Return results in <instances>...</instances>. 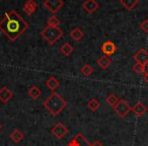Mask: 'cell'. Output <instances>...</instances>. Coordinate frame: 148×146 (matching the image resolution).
Masks as SVG:
<instances>
[{
  "mask_svg": "<svg viewBox=\"0 0 148 146\" xmlns=\"http://www.w3.org/2000/svg\"><path fill=\"white\" fill-rule=\"evenodd\" d=\"M43 105L51 115L57 116L66 108L67 101H66L60 95H58V93H53L44 101Z\"/></svg>",
  "mask_w": 148,
  "mask_h": 146,
  "instance_id": "cell-2",
  "label": "cell"
},
{
  "mask_svg": "<svg viewBox=\"0 0 148 146\" xmlns=\"http://www.w3.org/2000/svg\"><path fill=\"white\" fill-rule=\"evenodd\" d=\"M97 63L101 69H108L110 67V65L112 64V61L108 56H101L99 59L97 60Z\"/></svg>",
  "mask_w": 148,
  "mask_h": 146,
  "instance_id": "cell-15",
  "label": "cell"
},
{
  "mask_svg": "<svg viewBox=\"0 0 148 146\" xmlns=\"http://www.w3.org/2000/svg\"><path fill=\"white\" fill-rule=\"evenodd\" d=\"M114 110H115L116 114H117L119 117L125 118V117H127L129 112L131 111V107L129 106L127 101H125V99H119L118 104L114 107Z\"/></svg>",
  "mask_w": 148,
  "mask_h": 146,
  "instance_id": "cell-4",
  "label": "cell"
},
{
  "mask_svg": "<svg viewBox=\"0 0 148 146\" xmlns=\"http://www.w3.org/2000/svg\"><path fill=\"white\" fill-rule=\"evenodd\" d=\"M27 95L32 99H38L42 95V90L38 86H33L27 90Z\"/></svg>",
  "mask_w": 148,
  "mask_h": 146,
  "instance_id": "cell-18",
  "label": "cell"
},
{
  "mask_svg": "<svg viewBox=\"0 0 148 146\" xmlns=\"http://www.w3.org/2000/svg\"><path fill=\"white\" fill-rule=\"evenodd\" d=\"M63 36V32L59 27H50L47 25L41 32V37L47 41L50 45H54L60 38Z\"/></svg>",
  "mask_w": 148,
  "mask_h": 146,
  "instance_id": "cell-3",
  "label": "cell"
},
{
  "mask_svg": "<svg viewBox=\"0 0 148 146\" xmlns=\"http://www.w3.org/2000/svg\"><path fill=\"white\" fill-rule=\"evenodd\" d=\"M10 139L12 140L14 143H19L21 140L23 139V134L21 130L18 129H13V131L10 133Z\"/></svg>",
  "mask_w": 148,
  "mask_h": 146,
  "instance_id": "cell-17",
  "label": "cell"
},
{
  "mask_svg": "<svg viewBox=\"0 0 148 146\" xmlns=\"http://www.w3.org/2000/svg\"><path fill=\"white\" fill-rule=\"evenodd\" d=\"M64 5L63 0H45L44 6L52 13H56Z\"/></svg>",
  "mask_w": 148,
  "mask_h": 146,
  "instance_id": "cell-6",
  "label": "cell"
},
{
  "mask_svg": "<svg viewBox=\"0 0 148 146\" xmlns=\"http://www.w3.org/2000/svg\"><path fill=\"white\" fill-rule=\"evenodd\" d=\"M91 145H92V146H103V143H101V142H99V141H95V142H92V143H91Z\"/></svg>",
  "mask_w": 148,
  "mask_h": 146,
  "instance_id": "cell-27",
  "label": "cell"
},
{
  "mask_svg": "<svg viewBox=\"0 0 148 146\" xmlns=\"http://www.w3.org/2000/svg\"><path fill=\"white\" fill-rule=\"evenodd\" d=\"M143 69H144V74H148V63L143 66Z\"/></svg>",
  "mask_w": 148,
  "mask_h": 146,
  "instance_id": "cell-28",
  "label": "cell"
},
{
  "mask_svg": "<svg viewBox=\"0 0 148 146\" xmlns=\"http://www.w3.org/2000/svg\"><path fill=\"white\" fill-rule=\"evenodd\" d=\"M70 37H71L72 40L78 42L84 37V33H83L79 27H75V29H73L71 32H70Z\"/></svg>",
  "mask_w": 148,
  "mask_h": 146,
  "instance_id": "cell-16",
  "label": "cell"
},
{
  "mask_svg": "<svg viewBox=\"0 0 148 146\" xmlns=\"http://www.w3.org/2000/svg\"><path fill=\"white\" fill-rule=\"evenodd\" d=\"M73 47H72L71 45H70L69 43H65L63 44V45L60 47V52H61L62 54H63L64 56H70L72 54V52H73Z\"/></svg>",
  "mask_w": 148,
  "mask_h": 146,
  "instance_id": "cell-19",
  "label": "cell"
},
{
  "mask_svg": "<svg viewBox=\"0 0 148 146\" xmlns=\"http://www.w3.org/2000/svg\"><path fill=\"white\" fill-rule=\"evenodd\" d=\"M29 27V23L14 10L5 13L3 19L0 21V31L11 42L16 41Z\"/></svg>",
  "mask_w": 148,
  "mask_h": 146,
  "instance_id": "cell-1",
  "label": "cell"
},
{
  "mask_svg": "<svg viewBox=\"0 0 148 146\" xmlns=\"http://www.w3.org/2000/svg\"><path fill=\"white\" fill-rule=\"evenodd\" d=\"M13 97V93H11V90L9 88H7L6 86L2 87L0 89V101L2 103L6 104L7 101H9Z\"/></svg>",
  "mask_w": 148,
  "mask_h": 146,
  "instance_id": "cell-12",
  "label": "cell"
},
{
  "mask_svg": "<svg viewBox=\"0 0 148 146\" xmlns=\"http://www.w3.org/2000/svg\"><path fill=\"white\" fill-rule=\"evenodd\" d=\"M134 60L136 63L141 64V65H145L148 63V52L145 49H141L134 55Z\"/></svg>",
  "mask_w": 148,
  "mask_h": 146,
  "instance_id": "cell-10",
  "label": "cell"
},
{
  "mask_svg": "<svg viewBox=\"0 0 148 146\" xmlns=\"http://www.w3.org/2000/svg\"><path fill=\"white\" fill-rule=\"evenodd\" d=\"M131 111L136 117H143L147 112V107L142 101H137L133 107L131 108Z\"/></svg>",
  "mask_w": 148,
  "mask_h": 146,
  "instance_id": "cell-9",
  "label": "cell"
},
{
  "mask_svg": "<svg viewBox=\"0 0 148 146\" xmlns=\"http://www.w3.org/2000/svg\"><path fill=\"white\" fill-rule=\"evenodd\" d=\"M118 101H119V99H118V97H116L114 93H110V95L107 97V99H106V103H107L109 106H111V107H113V108L117 105Z\"/></svg>",
  "mask_w": 148,
  "mask_h": 146,
  "instance_id": "cell-22",
  "label": "cell"
},
{
  "mask_svg": "<svg viewBox=\"0 0 148 146\" xmlns=\"http://www.w3.org/2000/svg\"><path fill=\"white\" fill-rule=\"evenodd\" d=\"M59 25H60V19L56 15H52L48 19V25H50V27H58Z\"/></svg>",
  "mask_w": 148,
  "mask_h": 146,
  "instance_id": "cell-24",
  "label": "cell"
},
{
  "mask_svg": "<svg viewBox=\"0 0 148 146\" xmlns=\"http://www.w3.org/2000/svg\"><path fill=\"white\" fill-rule=\"evenodd\" d=\"M1 129H2V125H1V123H0V131H1Z\"/></svg>",
  "mask_w": 148,
  "mask_h": 146,
  "instance_id": "cell-30",
  "label": "cell"
},
{
  "mask_svg": "<svg viewBox=\"0 0 148 146\" xmlns=\"http://www.w3.org/2000/svg\"><path fill=\"white\" fill-rule=\"evenodd\" d=\"M101 52L105 54V56H111L116 53V51H117V46L112 41H107L106 43H103V45H101Z\"/></svg>",
  "mask_w": 148,
  "mask_h": 146,
  "instance_id": "cell-8",
  "label": "cell"
},
{
  "mask_svg": "<svg viewBox=\"0 0 148 146\" xmlns=\"http://www.w3.org/2000/svg\"><path fill=\"white\" fill-rule=\"evenodd\" d=\"M65 146H92L91 143L82 135L81 133H78L76 136H74Z\"/></svg>",
  "mask_w": 148,
  "mask_h": 146,
  "instance_id": "cell-5",
  "label": "cell"
},
{
  "mask_svg": "<svg viewBox=\"0 0 148 146\" xmlns=\"http://www.w3.org/2000/svg\"><path fill=\"white\" fill-rule=\"evenodd\" d=\"M37 7H38V4L36 1H34V0H29V1H27L25 4L23 5V11H25L27 15H32L36 11Z\"/></svg>",
  "mask_w": 148,
  "mask_h": 146,
  "instance_id": "cell-13",
  "label": "cell"
},
{
  "mask_svg": "<svg viewBox=\"0 0 148 146\" xmlns=\"http://www.w3.org/2000/svg\"><path fill=\"white\" fill-rule=\"evenodd\" d=\"M132 69H133V71L135 72L136 74H144V69H143V65H141V64H138V63H135L133 65V67H132Z\"/></svg>",
  "mask_w": 148,
  "mask_h": 146,
  "instance_id": "cell-25",
  "label": "cell"
},
{
  "mask_svg": "<svg viewBox=\"0 0 148 146\" xmlns=\"http://www.w3.org/2000/svg\"><path fill=\"white\" fill-rule=\"evenodd\" d=\"M99 3L95 0H86L84 3L82 4V7L84 8V10L88 13H93L99 9Z\"/></svg>",
  "mask_w": 148,
  "mask_h": 146,
  "instance_id": "cell-11",
  "label": "cell"
},
{
  "mask_svg": "<svg viewBox=\"0 0 148 146\" xmlns=\"http://www.w3.org/2000/svg\"><path fill=\"white\" fill-rule=\"evenodd\" d=\"M80 71L84 76H90V75L93 73V68L91 67L89 64H85V65L82 66V68L80 69Z\"/></svg>",
  "mask_w": 148,
  "mask_h": 146,
  "instance_id": "cell-23",
  "label": "cell"
},
{
  "mask_svg": "<svg viewBox=\"0 0 148 146\" xmlns=\"http://www.w3.org/2000/svg\"><path fill=\"white\" fill-rule=\"evenodd\" d=\"M120 3L128 10H131L137 5L138 0H120Z\"/></svg>",
  "mask_w": 148,
  "mask_h": 146,
  "instance_id": "cell-20",
  "label": "cell"
},
{
  "mask_svg": "<svg viewBox=\"0 0 148 146\" xmlns=\"http://www.w3.org/2000/svg\"><path fill=\"white\" fill-rule=\"evenodd\" d=\"M140 27H141V29L143 32H145V33H148V19H144V21H142L141 25H140Z\"/></svg>",
  "mask_w": 148,
  "mask_h": 146,
  "instance_id": "cell-26",
  "label": "cell"
},
{
  "mask_svg": "<svg viewBox=\"0 0 148 146\" xmlns=\"http://www.w3.org/2000/svg\"><path fill=\"white\" fill-rule=\"evenodd\" d=\"M143 80L145 81V82L147 83V85H148V74H144V76H143Z\"/></svg>",
  "mask_w": 148,
  "mask_h": 146,
  "instance_id": "cell-29",
  "label": "cell"
},
{
  "mask_svg": "<svg viewBox=\"0 0 148 146\" xmlns=\"http://www.w3.org/2000/svg\"><path fill=\"white\" fill-rule=\"evenodd\" d=\"M87 108H88L90 111L95 112V111H97L99 108H101V103H99L97 99H90V101H88V104H87Z\"/></svg>",
  "mask_w": 148,
  "mask_h": 146,
  "instance_id": "cell-21",
  "label": "cell"
},
{
  "mask_svg": "<svg viewBox=\"0 0 148 146\" xmlns=\"http://www.w3.org/2000/svg\"><path fill=\"white\" fill-rule=\"evenodd\" d=\"M51 133L58 139H62L68 133V129L63 123H57L51 129Z\"/></svg>",
  "mask_w": 148,
  "mask_h": 146,
  "instance_id": "cell-7",
  "label": "cell"
},
{
  "mask_svg": "<svg viewBox=\"0 0 148 146\" xmlns=\"http://www.w3.org/2000/svg\"><path fill=\"white\" fill-rule=\"evenodd\" d=\"M45 84H46V86H47L48 88L50 89V90L55 91L56 89H57L58 87H59L60 83H59V81H58V79L56 78V77L51 76V77H49V78H48L47 80H46Z\"/></svg>",
  "mask_w": 148,
  "mask_h": 146,
  "instance_id": "cell-14",
  "label": "cell"
}]
</instances>
